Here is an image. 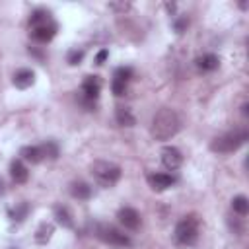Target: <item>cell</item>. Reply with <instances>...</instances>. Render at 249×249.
<instances>
[{"label":"cell","instance_id":"6da1fadb","mask_svg":"<svg viewBox=\"0 0 249 249\" xmlns=\"http://www.w3.org/2000/svg\"><path fill=\"white\" fill-rule=\"evenodd\" d=\"M179 126H181V121H179V115L169 109V107H161L154 117H152V124H150V134L154 140H169L173 138L177 132H179Z\"/></svg>","mask_w":249,"mask_h":249},{"label":"cell","instance_id":"7a4b0ae2","mask_svg":"<svg viewBox=\"0 0 249 249\" xmlns=\"http://www.w3.org/2000/svg\"><path fill=\"white\" fill-rule=\"evenodd\" d=\"M198 233H200V220L196 214H187L183 216L177 226H175V241L181 247H191L198 241Z\"/></svg>","mask_w":249,"mask_h":249},{"label":"cell","instance_id":"3957f363","mask_svg":"<svg viewBox=\"0 0 249 249\" xmlns=\"http://www.w3.org/2000/svg\"><path fill=\"white\" fill-rule=\"evenodd\" d=\"M247 138H249V132L245 128L231 130V132H226V134L216 136L210 142V150L216 152V154H231V152L239 150L247 142Z\"/></svg>","mask_w":249,"mask_h":249},{"label":"cell","instance_id":"277c9868","mask_svg":"<svg viewBox=\"0 0 249 249\" xmlns=\"http://www.w3.org/2000/svg\"><path fill=\"white\" fill-rule=\"evenodd\" d=\"M89 171L93 175V179L101 185V187H113L119 183L123 171L117 163L113 161H105V160H95L91 165H89Z\"/></svg>","mask_w":249,"mask_h":249},{"label":"cell","instance_id":"5b68a950","mask_svg":"<svg viewBox=\"0 0 249 249\" xmlns=\"http://www.w3.org/2000/svg\"><path fill=\"white\" fill-rule=\"evenodd\" d=\"M95 235H97L101 241H105V243H109V245H115V247H128V245L132 243L126 233H123L121 230H117V228H113V226H109V224H99V226L95 228Z\"/></svg>","mask_w":249,"mask_h":249},{"label":"cell","instance_id":"8992f818","mask_svg":"<svg viewBox=\"0 0 249 249\" xmlns=\"http://www.w3.org/2000/svg\"><path fill=\"white\" fill-rule=\"evenodd\" d=\"M99 91H101V82H99V78L97 76H88L86 80H84V84H82V103L88 107V109H91L93 105H95V99L99 97Z\"/></svg>","mask_w":249,"mask_h":249},{"label":"cell","instance_id":"52a82bcc","mask_svg":"<svg viewBox=\"0 0 249 249\" xmlns=\"http://www.w3.org/2000/svg\"><path fill=\"white\" fill-rule=\"evenodd\" d=\"M161 163H163V167L169 169V171L179 169L181 163H183V154H181V150L175 148V146H165V148L161 150Z\"/></svg>","mask_w":249,"mask_h":249},{"label":"cell","instance_id":"ba28073f","mask_svg":"<svg viewBox=\"0 0 249 249\" xmlns=\"http://www.w3.org/2000/svg\"><path fill=\"white\" fill-rule=\"evenodd\" d=\"M117 218H119V222H121V226H123L124 230H138L140 224H142V218H140L138 210H134V208H130V206L121 208V210L117 212Z\"/></svg>","mask_w":249,"mask_h":249},{"label":"cell","instance_id":"9c48e42d","mask_svg":"<svg viewBox=\"0 0 249 249\" xmlns=\"http://www.w3.org/2000/svg\"><path fill=\"white\" fill-rule=\"evenodd\" d=\"M54 33H56V23L53 19L47 21V23H41V25L31 27V37L35 41H39V43H49L54 37Z\"/></svg>","mask_w":249,"mask_h":249},{"label":"cell","instance_id":"30bf717a","mask_svg":"<svg viewBox=\"0 0 249 249\" xmlns=\"http://www.w3.org/2000/svg\"><path fill=\"white\" fill-rule=\"evenodd\" d=\"M195 64H196V68H198L200 72H212V70L218 68L220 58H218L214 53H206V54L196 56V58H195Z\"/></svg>","mask_w":249,"mask_h":249},{"label":"cell","instance_id":"8fae6325","mask_svg":"<svg viewBox=\"0 0 249 249\" xmlns=\"http://www.w3.org/2000/svg\"><path fill=\"white\" fill-rule=\"evenodd\" d=\"M10 175H12V179H14L18 185L27 183V179H29V171H27V167H25V163H23L21 160H14V161L10 163Z\"/></svg>","mask_w":249,"mask_h":249},{"label":"cell","instance_id":"7c38bea8","mask_svg":"<svg viewBox=\"0 0 249 249\" xmlns=\"http://www.w3.org/2000/svg\"><path fill=\"white\" fill-rule=\"evenodd\" d=\"M173 181L175 179L171 175H167V173H152V175H148V183H150V187L154 191H165V189H169L173 185Z\"/></svg>","mask_w":249,"mask_h":249},{"label":"cell","instance_id":"4fadbf2b","mask_svg":"<svg viewBox=\"0 0 249 249\" xmlns=\"http://www.w3.org/2000/svg\"><path fill=\"white\" fill-rule=\"evenodd\" d=\"M33 82H35V74L29 68H19L14 74V86L19 89H27L29 86H33Z\"/></svg>","mask_w":249,"mask_h":249},{"label":"cell","instance_id":"5bb4252c","mask_svg":"<svg viewBox=\"0 0 249 249\" xmlns=\"http://www.w3.org/2000/svg\"><path fill=\"white\" fill-rule=\"evenodd\" d=\"M19 156H21L23 161H29V163H41L45 160V154H43L41 146H23L19 150Z\"/></svg>","mask_w":249,"mask_h":249},{"label":"cell","instance_id":"9a60e30c","mask_svg":"<svg viewBox=\"0 0 249 249\" xmlns=\"http://www.w3.org/2000/svg\"><path fill=\"white\" fill-rule=\"evenodd\" d=\"M70 195L78 200H88L91 196V187L86 181H74L70 183Z\"/></svg>","mask_w":249,"mask_h":249},{"label":"cell","instance_id":"2e32d148","mask_svg":"<svg viewBox=\"0 0 249 249\" xmlns=\"http://www.w3.org/2000/svg\"><path fill=\"white\" fill-rule=\"evenodd\" d=\"M115 119H117V123L121 124V126H134L136 124V117L132 115V111L128 109V107H117V111H115Z\"/></svg>","mask_w":249,"mask_h":249},{"label":"cell","instance_id":"e0dca14e","mask_svg":"<svg viewBox=\"0 0 249 249\" xmlns=\"http://www.w3.org/2000/svg\"><path fill=\"white\" fill-rule=\"evenodd\" d=\"M54 218L58 224H62L64 228H72L74 226V220H72V212L66 208V206H54Z\"/></svg>","mask_w":249,"mask_h":249},{"label":"cell","instance_id":"ac0fdd59","mask_svg":"<svg viewBox=\"0 0 249 249\" xmlns=\"http://www.w3.org/2000/svg\"><path fill=\"white\" fill-rule=\"evenodd\" d=\"M231 208H233L235 214H239V216H247V212H249V198H247L245 195H237V196H233V198H231Z\"/></svg>","mask_w":249,"mask_h":249},{"label":"cell","instance_id":"d6986e66","mask_svg":"<svg viewBox=\"0 0 249 249\" xmlns=\"http://www.w3.org/2000/svg\"><path fill=\"white\" fill-rule=\"evenodd\" d=\"M47 21H51V16H49L45 10H37V12H33V16L29 18V25H31V27L41 25V23H47Z\"/></svg>","mask_w":249,"mask_h":249},{"label":"cell","instance_id":"ffe728a7","mask_svg":"<svg viewBox=\"0 0 249 249\" xmlns=\"http://www.w3.org/2000/svg\"><path fill=\"white\" fill-rule=\"evenodd\" d=\"M51 233H53V226H51V224H41V228L37 230L35 239H37L39 243H45V241H49Z\"/></svg>","mask_w":249,"mask_h":249},{"label":"cell","instance_id":"44dd1931","mask_svg":"<svg viewBox=\"0 0 249 249\" xmlns=\"http://www.w3.org/2000/svg\"><path fill=\"white\" fill-rule=\"evenodd\" d=\"M41 148H43L45 158H51V160H56L58 158V146L53 140H47V144H43Z\"/></svg>","mask_w":249,"mask_h":249},{"label":"cell","instance_id":"7402d4cb","mask_svg":"<svg viewBox=\"0 0 249 249\" xmlns=\"http://www.w3.org/2000/svg\"><path fill=\"white\" fill-rule=\"evenodd\" d=\"M111 91H113L117 97H123V95L126 93V82H121V80L113 78V82H111Z\"/></svg>","mask_w":249,"mask_h":249},{"label":"cell","instance_id":"603a6c76","mask_svg":"<svg viewBox=\"0 0 249 249\" xmlns=\"http://www.w3.org/2000/svg\"><path fill=\"white\" fill-rule=\"evenodd\" d=\"M115 78L121 80V82H128L132 78V68L130 66H121L115 70Z\"/></svg>","mask_w":249,"mask_h":249},{"label":"cell","instance_id":"cb8c5ba5","mask_svg":"<svg viewBox=\"0 0 249 249\" xmlns=\"http://www.w3.org/2000/svg\"><path fill=\"white\" fill-rule=\"evenodd\" d=\"M84 58V51H70L68 53V64H72V66H76V64H80V60Z\"/></svg>","mask_w":249,"mask_h":249},{"label":"cell","instance_id":"d4e9b609","mask_svg":"<svg viewBox=\"0 0 249 249\" xmlns=\"http://www.w3.org/2000/svg\"><path fill=\"white\" fill-rule=\"evenodd\" d=\"M107 56H109V51H107V49L99 51V53H97V56H95V64H103Z\"/></svg>","mask_w":249,"mask_h":249},{"label":"cell","instance_id":"484cf974","mask_svg":"<svg viewBox=\"0 0 249 249\" xmlns=\"http://www.w3.org/2000/svg\"><path fill=\"white\" fill-rule=\"evenodd\" d=\"M2 193H4V181L0 179V195H2Z\"/></svg>","mask_w":249,"mask_h":249}]
</instances>
